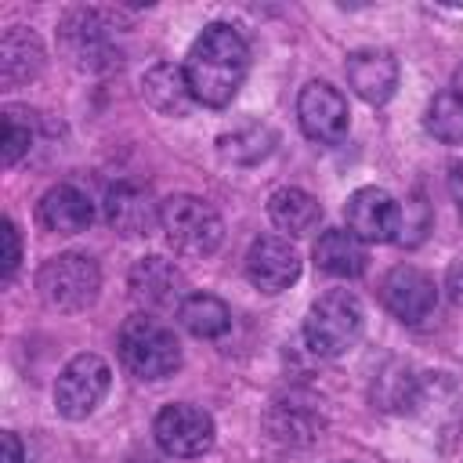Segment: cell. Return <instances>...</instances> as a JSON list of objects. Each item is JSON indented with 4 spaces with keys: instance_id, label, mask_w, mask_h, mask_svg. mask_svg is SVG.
I'll return each instance as SVG.
<instances>
[{
    "instance_id": "1",
    "label": "cell",
    "mask_w": 463,
    "mask_h": 463,
    "mask_svg": "<svg viewBox=\"0 0 463 463\" xmlns=\"http://www.w3.org/2000/svg\"><path fill=\"white\" fill-rule=\"evenodd\" d=\"M250 72V47L228 22H210L188 47L184 76L199 105L224 109Z\"/></svg>"
},
{
    "instance_id": "2",
    "label": "cell",
    "mask_w": 463,
    "mask_h": 463,
    "mask_svg": "<svg viewBox=\"0 0 463 463\" xmlns=\"http://www.w3.org/2000/svg\"><path fill=\"white\" fill-rule=\"evenodd\" d=\"M362 304L347 289H329L322 293L304 318V344L318 358H336L344 354L358 336H362Z\"/></svg>"
},
{
    "instance_id": "3",
    "label": "cell",
    "mask_w": 463,
    "mask_h": 463,
    "mask_svg": "<svg viewBox=\"0 0 463 463\" xmlns=\"http://www.w3.org/2000/svg\"><path fill=\"white\" fill-rule=\"evenodd\" d=\"M119 358L137 380H163L181 365V344L163 322L134 315L119 329Z\"/></svg>"
},
{
    "instance_id": "4",
    "label": "cell",
    "mask_w": 463,
    "mask_h": 463,
    "mask_svg": "<svg viewBox=\"0 0 463 463\" xmlns=\"http://www.w3.org/2000/svg\"><path fill=\"white\" fill-rule=\"evenodd\" d=\"M159 224L166 232V242L184 257H210L224 239L221 213L199 195H170V199H163Z\"/></svg>"
},
{
    "instance_id": "5",
    "label": "cell",
    "mask_w": 463,
    "mask_h": 463,
    "mask_svg": "<svg viewBox=\"0 0 463 463\" xmlns=\"http://www.w3.org/2000/svg\"><path fill=\"white\" fill-rule=\"evenodd\" d=\"M36 289L58 311H83L98 300L101 271L87 253H58L36 271Z\"/></svg>"
},
{
    "instance_id": "6",
    "label": "cell",
    "mask_w": 463,
    "mask_h": 463,
    "mask_svg": "<svg viewBox=\"0 0 463 463\" xmlns=\"http://www.w3.org/2000/svg\"><path fill=\"white\" fill-rule=\"evenodd\" d=\"M109 383H112V369L101 354L94 351H83L76 358L65 362V369L58 373V383H54V409L58 416L65 420H87L101 398L109 394Z\"/></svg>"
},
{
    "instance_id": "7",
    "label": "cell",
    "mask_w": 463,
    "mask_h": 463,
    "mask_svg": "<svg viewBox=\"0 0 463 463\" xmlns=\"http://www.w3.org/2000/svg\"><path fill=\"white\" fill-rule=\"evenodd\" d=\"M58 43H61L65 58L83 72H101L119 61V54L112 51L109 22L101 18V11H90V7H76L61 18Z\"/></svg>"
},
{
    "instance_id": "8",
    "label": "cell",
    "mask_w": 463,
    "mask_h": 463,
    "mask_svg": "<svg viewBox=\"0 0 463 463\" xmlns=\"http://www.w3.org/2000/svg\"><path fill=\"white\" fill-rule=\"evenodd\" d=\"M152 434H156V445L166 456L192 459V456H203L213 445V420L199 405L174 402V405L159 409V416L152 423Z\"/></svg>"
},
{
    "instance_id": "9",
    "label": "cell",
    "mask_w": 463,
    "mask_h": 463,
    "mask_svg": "<svg viewBox=\"0 0 463 463\" xmlns=\"http://www.w3.org/2000/svg\"><path fill=\"white\" fill-rule=\"evenodd\" d=\"M380 300H383V307H387L398 322L420 326V322L430 318L434 307H438V286H434V279H430L423 268H416V264H398V268H391V271L383 275V282H380Z\"/></svg>"
},
{
    "instance_id": "10",
    "label": "cell",
    "mask_w": 463,
    "mask_h": 463,
    "mask_svg": "<svg viewBox=\"0 0 463 463\" xmlns=\"http://www.w3.org/2000/svg\"><path fill=\"white\" fill-rule=\"evenodd\" d=\"M297 119H300V130L318 141V145H336L347 137V98L326 83V80H311L304 83L300 98H297Z\"/></svg>"
},
{
    "instance_id": "11",
    "label": "cell",
    "mask_w": 463,
    "mask_h": 463,
    "mask_svg": "<svg viewBox=\"0 0 463 463\" xmlns=\"http://www.w3.org/2000/svg\"><path fill=\"white\" fill-rule=\"evenodd\" d=\"M344 217H347V232L362 242H394L398 239V221H402V203L376 188V184H365L358 192L347 195V206H344Z\"/></svg>"
},
{
    "instance_id": "12",
    "label": "cell",
    "mask_w": 463,
    "mask_h": 463,
    "mask_svg": "<svg viewBox=\"0 0 463 463\" xmlns=\"http://www.w3.org/2000/svg\"><path fill=\"white\" fill-rule=\"evenodd\" d=\"M246 279L260 293H282L300 279V253L282 235H260L246 253Z\"/></svg>"
},
{
    "instance_id": "13",
    "label": "cell",
    "mask_w": 463,
    "mask_h": 463,
    "mask_svg": "<svg viewBox=\"0 0 463 463\" xmlns=\"http://www.w3.org/2000/svg\"><path fill=\"white\" fill-rule=\"evenodd\" d=\"M344 72H347L351 90L369 105H383L398 90V58L383 47L351 51L347 61H344Z\"/></svg>"
},
{
    "instance_id": "14",
    "label": "cell",
    "mask_w": 463,
    "mask_h": 463,
    "mask_svg": "<svg viewBox=\"0 0 463 463\" xmlns=\"http://www.w3.org/2000/svg\"><path fill=\"white\" fill-rule=\"evenodd\" d=\"M105 221L109 228H116L119 235H148L152 224L159 221L163 203H156V195L137 184V181H119L105 192Z\"/></svg>"
},
{
    "instance_id": "15",
    "label": "cell",
    "mask_w": 463,
    "mask_h": 463,
    "mask_svg": "<svg viewBox=\"0 0 463 463\" xmlns=\"http://www.w3.org/2000/svg\"><path fill=\"white\" fill-rule=\"evenodd\" d=\"M130 297L145 307H181L184 304V275L166 257H141L127 275Z\"/></svg>"
},
{
    "instance_id": "16",
    "label": "cell",
    "mask_w": 463,
    "mask_h": 463,
    "mask_svg": "<svg viewBox=\"0 0 463 463\" xmlns=\"http://www.w3.org/2000/svg\"><path fill=\"white\" fill-rule=\"evenodd\" d=\"M90 221H94V206H90L87 192H80L76 184H54L36 203V224L51 235L87 232Z\"/></svg>"
},
{
    "instance_id": "17",
    "label": "cell",
    "mask_w": 463,
    "mask_h": 463,
    "mask_svg": "<svg viewBox=\"0 0 463 463\" xmlns=\"http://www.w3.org/2000/svg\"><path fill=\"white\" fill-rule=\"evenodd\" d=\"M141 94H145V101H148L159 116H170V119L188 116V109L195 105V94H192V87H188L184 65H174V61H156V65L141 76Z\"/></svg>"
},
{
    "instance_id": "18",
    "label": "cell",
    "mask_w": 463,
    "mask_h": 463,
    "mask_svg": "<svg viewBox=\"0 0 463 463\" xmlns=\"http://www.w3.org/2000/svg\"><path fill=\"white\" fill-rule=\"evenodd\" d=\"M43 69V43L36 33L11 25L0 36V83L4 87H18L36 80Z\"/></svg>"
},
{
    "instance_id": "19",
    "label": "cell",
    "mask_w": 463,
    "mask_h": 463,
    "mask_svg": "<svg viewBox=\"0 0 463 463\" xmlns=\"http://www.w3.org/2000/svg\"><path fill=\"white\" fill-rule=\"evenodd\" d=\"M365 242L354 239L347 228H329L315 242V264L333 279H354L365 271Z\"/></svg>"
},
{
    "instance_id": "20",
    "label": "cell",
    "mask_w": 463,
    "mask_h": 463,
    "mask_svg": "<svg viewBox=\"0 0 463 463\" xmlns=\"http://www.w3.org/2000/svg\"><path fill=\"white\" fill-rule=\"evenodd\" d=\"M268 217L275 221L279 232L286 235H307L322 221V206L311 192L304 188H275L268 199Z\"/></svg>"
},
{
    "instance_id": "21",
    "label": "cell",
    "mask_w": 463,
    "mask_h": 463,
    "mask_svg": "<svg viewBox=\"0 0 463 463\" xmlns=\"http://www.w3.org/2000/svg\"><path fill=\"white\" fill-rule=\"evenodd\" d=\"M177 322L199 340H217L232 329V311L213 293H188L184 304L177 307Z\"/></svg>"
},
{
    "instance_id": "22",
    "label": "cell",
    "mask_w": 463,
    "mask_h": 463,
    "mask_svg": "<svg viewBox=\"0 0 463 463\" xmlns=\"http://www.w3.org/2000/svg\"><path fill=\"white\" fill-rule=\"evenodd\" d=\"M36 141V112L25 105H4L0 112V163L14 166Z\"/></svg>"
},
{
    "instance_id": "23",
    "label": "cell",
    "mask_w": 463,
    "mask_h": 463,
    "mask_svg": "<svg viewBox=\"0 0 463 463\" xmlns=\"http://www.w3.org/2000/svg\"><path fill=\"white\" fill-rule=\"evenodd\" d=\"M268 430L279 441H311L322 430V416L307 402H275L268 412Z\"/></svg>"
},
{
    "instance_id": "24",
    "label": "cell",
    "mask_w": 463,
    "mask_h": 463,
    "mask_svg": "<svg viewBox=\"0 0 463 463\" xmlns=\"http://www.w3.org/2000/svg\"><path fill=\"white\" fill-rule=\"evenodd\" d=\"M217 148H221V156L228 163L253 166V163H260L275 148V130L271 127H260V123H250V127H239L232 134H221L217 137Z\"/></svg>"
},
{
    "instance_id": "25",
    "label": "cell",
    "mask_w": 463,
    "mask_h": 463,
    "mask_svg": "<svg viewBox=\"0 0 463 463\" xmlns=\"http://www.w3.org/2000/svg\"><path fill=\"white\" fill-rule=\"evenodd\" d=\"M423 127L434 141L441 145H459L463 141V90H441L430 98Z\"/></svg>"
},
{
    "instance_id": "26",
    "label": "cell",
    "mask_w": 463,
    "mask_h": 463,
    "mask_svg": "<svg viewBox=\"0 0 463 463\" xmlns=\"http://www.w3.org/2000/svg\"><path fill=\"white\" fill-rule=\"evenodd\" d=\"M416 391H420V380L405 365H391L387 373H380V380L373 387V398L383 409H412Z\"/></svg>"
},
{
    "instance_id": "27",
    "label": "cell",
    "mask_w": 463,
    "mask_h": 463,
    "mask_svg": "<svg viewBox=\"0 0 463 463\" xmlns=\"http://www.w3.org/2000/svg\"><path fill=\"white\" fill-rule=\"evenodd\" d=\"M427 232H430V210H427V203L423 199H405L402 221H398V239L394 242L416 246V242H423Z\"/></svg>"
},
{
    "instance_id": "28",
    "label": "cell",
    "mask_w": 463,
    "mask_h": 463,
    "mask_svg": "<svg viewBox=\"0 0 463 463\" xmlns=\"http://www.w3.org/2000/svg\"><path fill=\"white\" fill-rule=\"evenodd\" d=\"M0 239H4V282H11L14 271H18V260H22V239H18V228H14L11 217H4Z\"/></svg>"
},
{
    "instance_id": "29",
    "label": "cell",
    "mask_w": 463,
    "mask_h": 463,
    "mask_svg": "<svg viewBox=\"0 0 463 463\" xmlns=\"http://www.w3.org/2000/svg\"><path fill=\"white\" fill-rule=\"evenodd\" d=\"M4 459L0 463H25V452H22V441H18V434L14 430H4Z\"/></svg>"
},
{
    "instance_id": "30",
    "label": "cell",
    "mask_w": 463,
    "mask_h": 463,
    "mask_svg": "<svg viewBox=\"0 0 463 463\" xmlns=\"http://www.w3.org/2000/svg\"><path fill=\"white\" fill-rule=\"evenodd\" d=\"M449 293H452L456 304H463V260H456L449 268Z\"/></svg>"
},
{
    "instance_id": "31",
    "label": "cell",
    "mask_w": 463,
    "mask_h": 463,
    "mask_svg": "<svg viewBox=\"0 0 463 463\" xmlns=\"http://www.w3.org/2000/svg\"><path fill=\"white\" fill-rule=\"evenodd\" d=\"M449 192H452V199L463 210V163H452V170H449Z\"/></svg>"
}]
</instances>
